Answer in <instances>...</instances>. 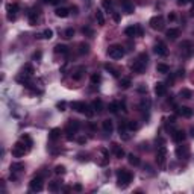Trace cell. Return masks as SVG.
<instances>
[{"mask_svg":"<svg viewBox=\"0 0 194 194\" xmlns=\"http://www.w3.org/2000/svg\"><path fill=\"white\" fill-rule=\"evenodd\" d=\"M132 173L129 170H126V168H120L118 173H117V185L120 187V188H126L129 183L132 182Z\"/></svg>","mask_w":194,"mask_h":194,"instance_id":"1","label":"cell"},{"mask_svg":"<svg viewBox=\"0 0 194 194\" xmlns=\"http://www.w3.org/2000/svg\"><path fill=\"white\" fill-rule=\"evenodd\" d=\"M147 61H149L147 55H146V53H141V55L138 56L137 61L130 65L132 71H135V73H138V74H143L144 70H146V67H147Z\"/></svg>","mask_w":194,"mask_h":194,"instance_id":"2","label":"cell"},{"mask_svg":"<svg viewBox=\"0 0 194 194\" xmlns=\"http://www.w3.org/2000/svg\"><path fill=\"white\" fill-rule=\"evenodd\" d=\"M71 108L76 111V112H80V114H85L87 117H92L94 115V109L92 106H88L85 102H73L71 103Z\"/></svg>","mask_w":194,"mask_h":194,"instance_id":"3","label":"cell"},{"mask_svg":"<svg viewBox=\"0 0 194 194\" xmlns=\"http://www.w3.org/2000/svg\"><path fill=\"white\" fill-rule=\"evenodd\" d=\"M29 150H31V149L24 144V141L20 140V141L12 147V156H15V158H21V156H24V153L29 152Z\"/></svg>","mask_w":194,"mask_h":194,"instance_id":"4","label":"cell"},{"mask_svg":"<svg viewBox=\"0 0 194 194\" xmlns=\"http://www.w3.org/2000/svg\"><path fill=\"white\" fill-rule=\"evenodd\" d=\"M108 56L111 58V59H121V58L125 56V50H123V47L121 46H111L108 49Z\"/></svg>","mask_w":194,"mask_h":194,"instance_id":"5","label":"cell"},{"mask_svg":"<svg viewBox=\"0 0 194 194\" xmlns=\"http://www.w3.org/2000/svg\"><path fill=\"white\" fill-rule=\"evenodd\" d=\"M80 129V121L79 120H70L69 126H67V140H73L74 134Z\"/></svg>","mask_w":194,"mask_h":194,"instance_id":"6","label":"cell"},{"mask_svg":"<svg viewBox=\"0 0 194 194\" xmlns=\"http://www.w3.org/2000/svg\"><path fill=\"white\" fill-rule=\"evenodd\" d=\"M29 188H31V191H34V193H40V191L43 190V177H41V176L34 177V179L29 182Z\"/></svg>","mask_w":194,"mask_h":194,"instance_id":"7","label":"cell"},{"mask_svg":"<svg viewBox=\"0 0 194 194\" xmlns=\"http://www.w3.org/2000/svg\"><path fill=\"white\" fill-rule=\"evenodd\" d=\"M150 27L155 29V31H162L164 29V18H162V15L152 17L150 18Z\"/></svg>","mask_w":194,"mask_h":194,"instance_id":"8","label":"cell"},{"mask_svg":"<svg viewBox=\"0 0 194 194\" xmlns=\"http://www.w3.org/2000/svg\"><path fill=\"white\" fill-rule=\"evenodd\" d=\"M6 11H8V20H15L17 12H18V5L17 3H9L6 6Z\"/></svg>","mask_w":194,"mask_h":194,"instance_id":"9","label":"cell"},{"mask_svg":"<svg viewBox=\"0 0 194 194\" xmlns=\"http://www.w3.org/2000/svg\"><path fill=\"white\" fill-rule=\"evenodd\" d=\"M165 156H167V149L162 146L158 149V153H156V161L161 167H164V164H165Z\"/></svg>","mask_w":194,"mask_h":194,"instance_id":"10","label":"cell"},{"mask_svg":"<svg viewBox=\"0 0 194 194\" xmlns=\"http://www.w3.org/2000/svg\"><path fill=\"white\" fill-rule=\"evenodd\" d=\"M155 53H156V55H159V56H167V53H168L167 46H165L162 41H158V43L155 44Z\"/></svg>","mask_w":194,"mask_h":194,"instance_id":"11","label":"cell"},{"mask_svg":"<svg viewBox=\"0 0 194 194\" xmlns=\"http://www.w3.org/2000/svg\"><path fill=\"white\" fill-rule=\"evenodd\" d=\"M23 168H24V164H21V162L12 164L11 165V179H17V173H20Z\"/></svg>","mask_w":194,"mask_h":194,"instance_id":"12","label":"cell"},{"mask_svg":"<svg viewBox=\"0 0 194 194\" xmlns=\"http://www.w3.org/2000/svg\"><path fill=\"white\" fill-rule=\"evenodd\" d=\"M176 112H177V115H181V117L190 118V117L193 115V109H190L188 106H181V108L176 109Z\"/></svg>","mask_w":194,"mask_h":194,"instance_id":"13","label":"cell"},{"mask_svg":"<svg viewBox=\"0 0 194 194\" xmlns=\"http://www.w3.org/2000/svg\"><path fill=\"white\" fill-rule=\"evenodd\" d=\"M120 5L123 6V9H125L127 14H132L134 9H135V8H134V3H132L130 0H120Z\"/></svg>","mask_w":194,"mask_h":194,"instance_id":"14","label":"cell"},{"mask_svg":"<svg viewBox=\"0 0 194 194\" xmlns=\"http://www.w3.org/2000/svg\"><path fill=\"white\" fill-rule=\"evenodd\" d=\"M112 150H114L115 158H118V159H121V158L126 155L125 150H123V147H121V146H118V144H115V143L112 144Z\"/></svg>","mask_w":194,"mask_h":194,"instance_id":"15","label":"cell"},{"mask_svg":"<svg viewBox=\"0 0 194 194\" xmlns=\"http://www.w3.org/2000/svg\"><path fill=\"white\" fill-rule=\"evenodd\" d=\"M155 92H156V96H164L167 92V85L162 83V82H158L155 85Z\"/></svg>","mask_w":194,"mask_h":194,"instance_id":"16","label":"cell"},{"mask_svg":"<svg viewBox=\"0 0 194 194\" xmlns=\"http://www.w3.org/2000/svg\"><path fill=\"white\" fill-rule=\"evenodd\" d=\"M176 155H177V158H188V155H190V150L188 147H185V146H179V147L176 149Z\"/></svg>","mask_w":194,"mask_h":194,"instance_id":"17","label":"cell"},{"mask_svg":"<svg viewBox=\"0 0 194 194\" xmlns=\"http://www.w3.org/2000/svg\"><path fill=\"white\" fill-rule=\"evenodd\" d=\"M185 138H187V135H185L183 130H176V132L173 134V140H174L176 143H183Z\"/></svg>","mask_w":194,"mask_h":194,"instance_id":"18","label":"cell"},{"mask_svg":"<svg viewBox=\"0 0 194 194\" xmlns=\"http://www.w3.org/2000/svg\"><path fill=\"white\" fill-rule=\"evenodd\" d=\"M102 127H103V130H105L106 134H112V130H114V125H112L111 120H105V121L102 123Z\"/></svg>","mask_w":194,"mask_h":194,"instance_id":"19","label":"cell"},{"mask_svg":"<svg viewBox=\"0 0 194 194\" xmlns=\"http://www.w3.org/2000/svg\"><path fill=\"white\" fill-rule=\"evenodd\" d=\"M127 161H129V164H130V165H134V167H138V165L141 164V161H140V158H138L137 155H134V153L127 155Z\"/></svg>","mask_w":194,"mask_h":194,"instance_id":"20","label":"cell"},{"mask_svg":"<svg viewBox=\"0 0 194 194\" xmlns=\"http://www.w3.org/2000/svg\"><path fill=\"white\" fill-rule=\"evenodd\" d=\"M91 106H92V109H94L96 112H99V114H100V112L103 111V103H102V100H100V99H96V100L92 102Z\"/></svg>","mask_w":194,"mask_h":194,"instance_id":"21","label":"cell"},{"mask_svg":"<svg viewBox=\"0 0 194 194\" xmlns=\"http://www.w3.org/2000/svg\"><path fill=\"white\" fill-rule=\"evenodd\" d=\"M29 23L32 24V26H36V23H38V12L35 11V9H32V11L29 12Z\"/></svg>","mask_w":194,"mask_h":194,"instance_id":"22","label":"cell"},{"mask_svg":"<svg viewBox=\"0 0 194 194\" xmlns=\"http://www.w3.org/2000/svg\"><path fill=\"white\" fill-rule=\"evenodd\" d=\"M55 14H56V17H59V18H65V17H69V9L67 8H58L56 11H55Z\"/></svg>","mask_w":194,"mask_h":194,"instance_id":"23","label":"cell"},{"mask_svg":"<svg viewBox=\"0 0 194 194\" xmlns=\"http://www.w3.org/2000/svg\"><path fill=\"white\" fill-rule=\"evenodd\" d=\"M125 34L127 35V36H135V35H138V27L137 26H129V27H126V31H125Z\"/></svg>","mask_w":194,"mask_h":194,"instance_id":"24","label":"cell"},{"mask_svg":"<svg viewBox=\"0 0 194 194\" xmlns=\"http://www.w3.org/2000/svg\"><path fill=\"white\" fill-rule=\"evenodd\" d=\"M165 35H167L168 40H176V38L179 36V29H168V31L165 32Z\"/></svg>","mask_w":194,"mask_h":194,"instance_id":"25","label":"cell"},{"mask_svg":"<svg viewBox=\"0 0 194 194\" xmlns=\"http://www.w3.org/2000/svg\"><path fill=\"white\" fill-rule=\"evenodd\" d=\"M59 137H61V129H58V127H55V129H52V130H50V134H49V138H50L52 141H55V140H58Z\"/></svg>","mask_w":194,"mask_h":194,"instance_id":"26","label":"cell"},{"mask_svg":"<svg viewBox=\"0 0 194 194\" xmlns=\"http://www.w3.org/2000/svg\"><path fill=\"white\" fill-rule=\"evenodd\" d=\"M55 53H61V55H67L69 53V47L64 46V44H58L55 47Z\"/></svg>","mask_w":194,"mask_h":194,"instance_id":"27","label":"cell"},{"mask_svg":"<svg viewBox=\"0 0 194 194\" xmlns=\"http://www.w3.org/2000/svg\"><path fill=\"white\" fill-rule=\"evenodd\" d=\"M156 71L161 73V74H167V73L170 71V69H168L167 64H158V65H156Z\"/></svg>","mask_w":194,"mask_h":194,"instance_id":"28","label":"cell"},{"mask_svg":"<svg viewBox=\"0 0 194 194\" xmlns=\"http://www.w3.org/2000/svg\"><path fill=\"white\" fill-rule=\"evenodd\" d=\"M40 38H43V40H50L52 36H53V31L52 29H44L43 31V34L41 35H38Z\"/></svg>","mask_w":194,"mask_h":194,"instance_id":"29","label":"cell"},{"mask_svg":"<svg viewBox=\"0 0 194 194\" xmlns=\"http://www.w3.org/2000/svg\"><path fill=\"white\" fill-rule=\"evenodd\" d=\"M130 79L129 78H123V79L120 80V88H123V90H127L129 87H130Z\"/></svg>","mask_w":194,"mask_h":194,"instance_id":"30","label":"cell"},{"mask_svg":"<svg viewBox=\"0 0 194 194\" xmlns=\"http://www.w3.org/2000/svg\"><path fill=\"white\" fill-rule=\"evenodd\" d=\"M88 52H90V46L85 44V43H80L79 44V53L80 55H87Z\"/></svg>","mask_w":194,"mask_h":194,"instance_id":"31","label":"cell"},{"mask_svg":"<svg viewBox=\"0 0 194 194\" xmlns=\"http://www.w3.org/2000/svg\"><path fill=\"white\" fill-rule=\"evenodd\" d=\"M102 155H103V159L100 161V164H102V165H106L108 161H109V153H108V150L102 149Z\"/></svg>","mask_w":194,"mask_h":194,"instance_id":"32","label":"cell"},{"mask_svg":"<svg viewBox=\"0 0 194 194\" xmlns=\"http://www.w3.org/2000/svg\"><path fill=\"white\" fill-rule=\"evenodd\" d=\"M96 20H97V23L100 24V26H103V24H105V17H103L102 11H97V12H96Z\"/></svg>","mask_w":194,"mask_h":194,"instance_id":"33","label":"cell"},{"mask_svg":"<svg viewBox=\"0 0 194 194\" xmlns=\"http://www.w3.org/2000/svg\"><path fill=\"white\" fill-rule=\"evenodd\" d=\"M105 69L108 70V71H111V74H112V76H115V78H118V70H117V69H114V67H112L111 64H106V65H105Z\"/></svg>","mask_w":194,"mask_h":194,"instance_id":"34","label":"cell"},{"mask_svg":"<svg viewBox=\"0 0 194 194\" xmlns=\"http://www.w3.org/2000/svg\"><path fill=\"white\" fill-rule=\"evenodd\" d=\"M118 108H120V106H118V103H117V102H111V103H109V106H108V109H109L112 114H117Z\"/></svg>","mask_w":194,"mask_h":194,"instance_id":"35","label":"cell"},{"mask_svg":"<svg viewBox=\"0 0 194 194\" xmlns=\"http://www.w3.org/2000/svg\"><path fill=\"white\" fill-rule=\"evenodd\" d=\"M85 71V69L83 67H79V69L74 71V74H73V79H76V80H79L80 78H82V73Z\"/></svg>","mask_w":194,"mask_h":194,"instance_id":"36","label":"cell"},{"mask_svg":"<svg viewBox=\"0 0 194 194\" xmlns=\"http://www.w3.org/2000/svg\"><path fill=\"white\" fill-rule=\"evenodd\" d=\"M73 35H74V29L69 27V29H65V32H64V38L70 40V38H73Z\"/></svg>","mask_w":194,"mask_h":194,"instance_id":"37","label":"cell"},{"mask_svg":"<svg viewBox=\"0 0 194 194\" xmlns=\"http://www.w3.org/2000/svg\"><path fill=\"white\" fill-rule=\"evenodd\" d=\"M21 141H24V144H26L29 149L32 147V140H31L29 135H23V137H21Z\"/></svg>","mask_w":194,"mask_h":194,"instance_id":"38","label":"cell"},{"mask_svg":"<svg viewBox=\"0 0 194 194\" xmlns=\"http://www.w3.org/2000/svg\"><path fill=\"white\" fill-rule=\"evenodd\" d=\"M179 96H181V97H183V99H191V96H193V94H191V91H190V90H182V91L179 92Z\"/></svg>","mask_w":194,"mask_h":194,"instance_id":"39","label":"cell"},{"mask_svg":"<svg viewBox=\"0 0 194 194\" xmlns=\"http://www.w3.org/2000/svg\"><path fill=\"white\" fill-rule=\"evenodd\" d=\"M100 80H102V78H100V74H92L91 76V82H92V85H97V83H100Z\"/></svg>","mask_w":194,"mask_h":194,"instance_id":"40","label":"cell"},{"mask_svg":"<svg viewBox=\"0 0 194 194\" xmlns=\"http://www.w3.org/2000/svg\"><path fill=\"white\" fill-rule=\"evenodd\" d=\"M102 5H103V8L108 9V11L112 9V2H111V0H102Z\"/></svg>","mask_w":194,"mask_h":194,"instance_id":"41","label":"cell"},{"mask_svg":"<svg viewBox=\"0 0 194 194\" xmlns=\"http://www.w3.org/2000/svg\"><path fill=\"white\" fill-rule=\"evenodd\" d=\"M126 125H127V129H129V130H137L138 129V125L135 121H127Z\"/></svg>","mask_w":194,"mask_h":194,"instance_id":"42","label":"cell"},{"mask_svg":"<svg viewBox=\"0 0 194 194\" xmlns=\"http://www.w3.org/2000/svg\"><path fill=\"white\" fill-rule=\"evenodd\" d=\"M55 173H56V174H64V173H65V167H64V165H56V167H55Z\"/></svg>","mask_w":194,"mask_h":194,"instance_id":"43","label":"cell"},{"mask_svg":"<svg viewBox=\"0 0 194 194\" xmlns=\"http://www.w3.org/2000/svg\"><path fill=\"white\" fill-rule=\"evenodd\" d=\"M49 190H50V191H53V193H55V191H58V190H59V185H58V182L49 183Z\"/></svg>","mask_w":194,"mask_h":194,"instance_id":"44","label":"cell"},{"mask_svg":"<svg viewBox=\"0 0 194 194\" xmlns=\"http://www.w3.org/2000/svg\"><path fill=\"white\" fill-rule=\"evenodd\" d=\"M149 106H150V100H149V99H143V100H141V108H143V109H144V108L149 109Z\"/></svg>","mask_w":194,"mask_h":194,"instance_id":"45","label":"cell"},{"mask_svg":"<svg viewBox=\"0 0 194 194\" xmlns=\"http://www.w3.org/2000/svg\"><path fill=\"white\" fill-rule=\"evenodd\" d=\"M65 106H67V103H65V102H58L56 103L58 111H65Z\"/></svg>","mask_w":194,"mask_h":194,"instance_id":"46","label":"cell"},{"mask_svg":"<svg viewBox=\"0 0 194 194\" xmlns=\"http://www.w3.org/2000/svg\"><path fill=\"white\" fill-rule=\"evenodd\" d=\"M82 32H83V34H87V35H90V36H92V31L90 29V27H83V29H82Z\"/></svg>","mask_w":194,"mask_h":194,"instance_id":"47","label":"cell"},{"mask_svg":"<svg viewBox=\"0 0 194 194\" xmlns=\"http://www.w3.org/2000/svg\"><path fill=\"white\" fill-rule=\"evenodd\" d=\"M191 0H177V5L179 6H183V5H187V3H190Z\"/></svg>","mask_w":194,"mask_h":194,"instance_id":"48","label":"cell"},{"mask_svg":"<svg viewBox=\"0 0 194 194\" xmlns=\"http://www.w3.org/2000/svg\"><path fill=\"white\" fill-rule=\"evenodd\" d=\"M118 106H120V109H123L125 112H126V111H127V109H126V102H125V100H123V102H121V103H118Z\"/></svg>","mask_w":194,"mask_h":194,"instance_id":"49","label":"cell"},{"mask_svg":"<svg viewBox=\"0 0 194 194\" xmlns=\"http://www.w3.org/2000/svg\"><path fill=\"white\" fill-rule=\"evenodd\" d=\"M43 3H52V5H56L58 0H41Z\"/></svg>","mask_w":194,"mask_h":194,"instance_id":"50","label":"cell"},{"mask_svg":"<svg viewBox=\"0 0 194 194\" xmlns=\"http://www.w3.org/2000/svg\"><path fill=\"white\" fill-rule=\"evenodd\" d=\"M34 59H41V52H35V53H34Z\"/></svg>","mask_w":194,"mask_h":194,"instance_id":"51","label":"cell"},{"mask_svg":"<svg viewBox=\"0 0 194 194\" xmlns=\"http://www.w3.org/2000/svg\"><path fill=\"white\" fill-rule=\"evenodd\" d=\"M168 20H170V21H174V20H176V15H174L173 12H171V14H168Z\"/></svg>","mask_w":194,"mask_h":194,"instance_id":"52","label":"cell"},{"mask_svg":"<svg viewBox=\"0 0 194 194\" xmlns=\"http://www.w3.org/2000/svg\"><path fill=\"white\" fill-rule=\"evenodd\" d=\"M183 74H185V71H183V70H177V74H176V76H179V78H183Z\"/></svg>","mask_w":194,"mask_h":194,"instance_id":"53","label":"cell"},{"mask_svg":"<svg viewBox=\"0 0 194 194\" xmlns=\"http://www.w3.org/2000/svg\"><path fill=\"white\" fill-rule=\"evenodd\" d=\"M114 20L115 21H120V15L118 14H114Z\"/></svg>","mask_w":194,"mask_h":194,"instance_id":"54","label":"cell"},{"mask_svg":"<svg viewBox=\"0 0 194 194\" xmlns=\"http://www.w3.org/2000/svg\"><path fill=\"white\" fill-rule=\"evenodd\" d=\"M74 190H76V191H82V187H80V185H76Z\"/></svg>","mask_w":194,"mask_h":194,"instance_id":"55","label":"cell"},{"mask_svg":"<svg viewBox=\"0 0 194 194\" xmlns=\"http://www.w3.org/2000/svg\"><path fill=\"white\" fill-rule=\"evenodd\" d=\"M85 141H87V140H85V138H79V143H80V144H83V143H85Z\"/></svg>","mask_w":194,"mask_h":194,"instance_id":"56","label":"cell"},{"mask_svg":"<svg viewBox=\"0 0 194 194\" xmlns=\"http://www.w3.org/2000/svg\"><path fill=\"white\" fill-rule=\"evenodd\" d=\"M64 191H65V193H69V191H71V188H70V187H65V188H64Z\"/></svg>","mask_w":194,"mask_h":194,"instance_id":"57","label":"cell"},{"mask_svg":"<svg viewBox=\"0 0 194 194\" xmlns=\"http://www.w3.org/2000/svg\"><path fill=\"white\" fill-rule=\"evenodd\" d=\"M191 137L194 138V129H191Z\"/></svg>","mask_w":194,"mask_h":194,"instance_id":"58","label":"cell"},{"mask_svg":"<svg viewBox=\"0 0 194 194\" xmlns=\"http://www.w3.org/2000/svg\"><path fill=\"white\" fill-rule=\"evenodd\" d=\"M193 3H194V0H193Z\"/></svg>","mask_w":194,"mask_h":194,"instance_id":"59","label":"cell"}]
</instances>
